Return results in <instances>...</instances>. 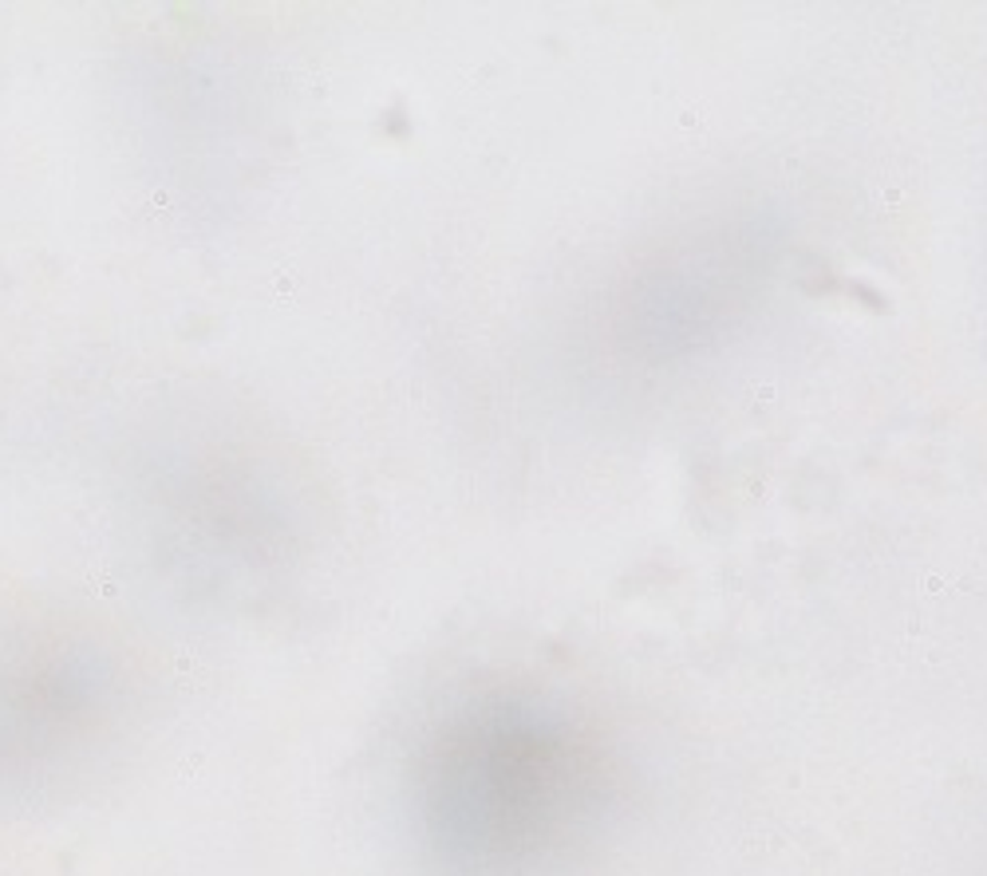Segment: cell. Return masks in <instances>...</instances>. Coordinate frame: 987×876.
Returning <instances> with one entry per match:
<instances>
[{"mask_svg":"<svg viewBox=\"0 0 987 876\" xmlns=\"http://www.w3.org/2000/svg\"><path fill=\"white\" fill-rule=\"evenodd\" d=\"M131 510L138 525L182 550H218L297 525L289 481L253 446V434L195 419L158 431L135 454Z\"/></svg>","mask_w":987,"mask_h":876,"instance_id":"cell-1","label":"cell"}]
</instances>
